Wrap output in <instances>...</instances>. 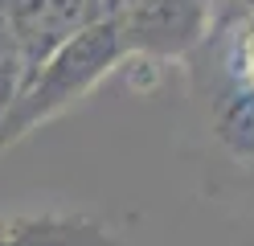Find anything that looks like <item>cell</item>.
I'll use <instances>...</instances> for the list:
<instances>
[{
    "label": "cell",
    "instance_id": "7a4b0ae2",
    "mask_svg": "<svg viewBox=\"0 0 254 246\" xmlns=\"http://www.w3.org/2000/svg\"><path fill=\"white\" fill-rule=\"evenodd\" d=\"M185 62L193 66V86H197L201 111L209 119L213 136L234 156L254 160V82L242 58L238 12H221L209 37Z\"/></svg>",
    "mask_w": 254,
    "mask_h": 246
},
{
    "label": "cell",
    "instance_id": "5b68a950",
    "mask_svg": "<svg viewBox=\"0 0 254 246\" xmlns=\"http://www.w3.org/2000/svg\"><path fill=\"white\" fill-rule=\"evenodd\" d=\"M0 246H123L107 222L90 213H12L0 218Z\"/></svg>",
    "mask_w": 254,
    "mask_h": 246
},
{
    "label": "cell",
    "instance_id": "8992f818",
    "mask_svg": "<svg viewBox=\"0 0 254 246\" xmlns=\"http://www.w3.org/2000/svg\"><path fill=\"white\" fill-rule=\"evenodd\" d=\"M21 78H25V66H21V54H17V41H12V33H8V21H4V12H0V115L12 103Z\"/></svg>",
    "mask_w": 254,
    "mask_h": 246
},
{
    "label": "cell",
    "instance_id": "52a82bcc",
    "mask_svg": "<svg viewBox=\"0 0 254 246\" xmlns=\"http://www.w3.org/2000/svg\"><path fill=\"white\" fill-rule=\"evenodd\" d=\"M238 12V37H242V58H246V70H250V82H254V0H246Z\"/></svg>",
    "mask_w": 254,
    "mask_h": 246
},
{
    "label": "cell",
    "instance_id": "277c9868",
    "mask_svg": "<svg viewBox=\"0 0 254 246\" xmlns=\"http://www.w3.org/2000/svg\"><path fill=\"white\" fill-rule=\"evenodd\" d=\"M25 74L90 25V0H0Z\"/></svg>",
    "mask_w": 254,
    "mask_h": 246
},
{
    "label": "cell",
    "instance_id": "6da1fadb",
    "mask_svg": "<svg viewBox=\"0 0 254 246\" xmlns=\"http://www.w3.org/2000/svg\"><path fill=\"white\" fill-rule=\"evenodd\" d=\"M123 62H127L123 45L107 25H86L82 33H74L33 74L21 78L12 103L0 115V152L12 148V144H21L41 123L58 119L62 111H70L99 82H107L115 70H123Z\"/></svg>",
    "mask_w": 254,
    "mask_h": 246
},
{
    "label": "cell",
    "instance_id": "3957f363",
    "mask_svg": "<svg viewBox=\"0 0 254 246\" xmlns=\"http://www.w3.org/2000/svg\"><path fill=\"white\" fill-rule=\"evenodd\" d=\"M217 0H135V8L111 29L131 62H185L217 25Z\"/></svg>",
    "mask_w": 254,
    "mask_h": 246
}]
</instances>
